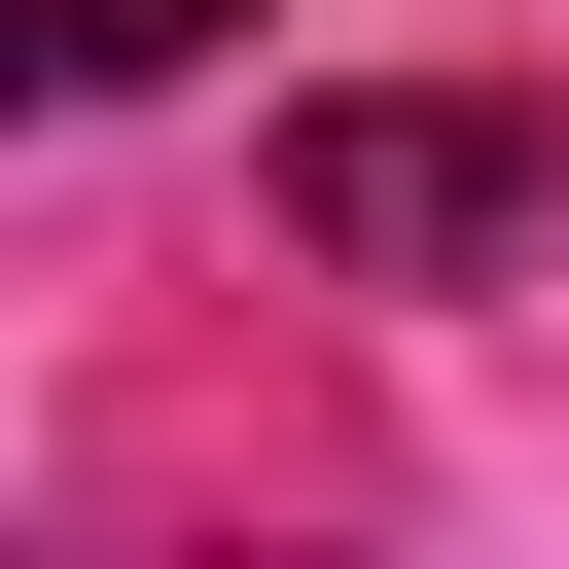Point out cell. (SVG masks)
I'll use <instances>...</instances> for the list:
<instances>
[{
	"label": "cell",
	"instance_id": "6da1fadb",
	"mask_svg": "<svg viewBox=\"0 0 569 569\" xmlns=\"http://www.w3.org/2000/svg\"><path fill=\"white\" fill-rule=\"evenodd\" d=\"M533 213H569V142H533L498 71H320V107H284V249H320V284H498Z\"/></svg>",
	"mask_w": 569,
	"mask_h": 569
},
{
	"label": "cell",
	"instance_id": "7a4b0ae2",
	"mask_svg": "<svg viewBox=\"0 0 569 569\" xmlns=\"http://www.w3.org/2000/svg\"><path fill=\"white\" fill-rule=\"evenodd\" d=\"M213 0H0V107H107V71H178Z\"/></svg>",
	"mask_w": 569,
	"mask_h": 569
}]
</instances>
